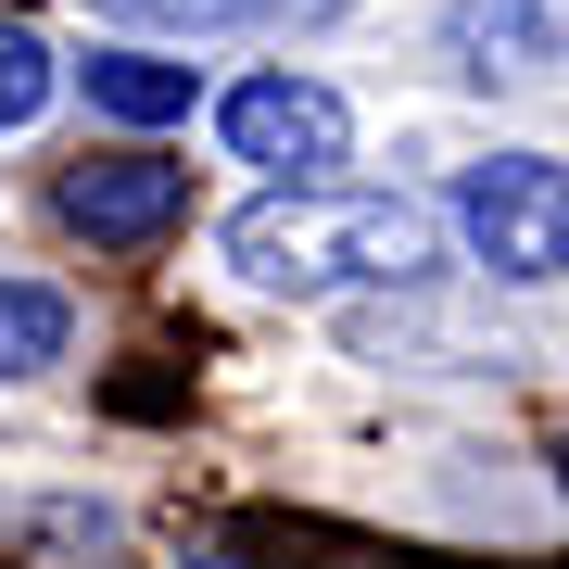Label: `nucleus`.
<instances>
[{
  "instance_id": "nucleus-1",
  "label": "nucleus",
  "mask_w": 569,
  "mask_h": 569,
  "mask_svg": "<svg viewBox=\"0 0 569 569\" xmlns=\"http://www.w3.org/2000/svg\"><path fill=\"white\" fill-rule=\"evenodd\" d=\"M228 266L253 291H406L443 266V216L406 190H342V178H279L228 216Z\"/></svg>"
},
{
  "instance_id": "nucleus-2",
  "label": "nucleus",
  "mask_w": 569,
  "mask_h": 569,
  "mask_svg": "<svg viewBox=\"0 0 569 569\" xmlns=\"http://www.w3.org/2000/svg\"><path fill=\"white\" fill-rule=\"evenodd\" d=\"M456 228H468V253H481L493 279H519V291L569 279V164L557 152H481V164H456Z\"/></svg>"
},
{
  "instance_id": "nucleus-3",
  "label": "nucleus",
  "mask_w": 569,
  "mask_h": 569,
  "mask_svg": "<svg viewBox=\"0 0 569 569\" xmlns=\"http://www.w3.org/2000/svg\"><path fill=\"white\" fill-rule=\"evenodd\" d=\"M216 127H228V152L241 164H266V178H329V164L355 152V114H342V89H317V77H241L216 102Z\"/></svg>"
},
{
  "instance_id": "nucleus-4",
  "label": "nucleus",
  "mask_w": 569,
  "mask_h": 569,
  "mask_svg": "<svg viewBox=\"0 0 569 569\" xmlns=\"http://www.w3.org/2000/svg\"><path fill=\"white\" fill-rule=\"evenodd\" d=\"M51 216L77 228V241H102V253H140V241H164V228L190 216V164H164V152L63 164V178H51Z\"/></svg>"
},
{
  "instance_id": "nucleus-5",
  "label": "nucleus",
  "mask_w": 569,
  "mask_h": 569,
  "mask_svg": "<svg viewBox=\"0 0 569 569\" xmlns=\"http://www.w3.org/2000/svg\"><path fill=\"white\" fill-rule=\"evenodd\" d=\"M557 51H569L557 0H456L443 13V63L456 77H545Z\"/></svg>"
},
{
  "instance_id": "nucleus-6",
  "label": "nucleus",
  "mask_w": 569,
  "mask_h": 569,
  "mask_svg": "<svg viewBox=\"0 0 569 569\" xmlns=\"http://www.w3.org/2000/svg\"><path fill=\"white\" fill-rule=\"evenodd\" d=\"M77 77H89V114H114V127H190V102H203V63H178V51H140V39L89 51Z\"/></svg>"
},
{
  "instance_id": "nucleus-7",
  "label": "nucleus",
  "mask_w": 569,
  "mask_h": 569,
  "mask_svg": "<svg viewBox=\"0 0 569 569\" xmlns=\"http://www.w3.org/2000/svg\"><path fill=\"white\" fill-rule=\"evenodd\" d=\"M89 13L152 39H279V26H329L342 0H89Z\"/></svg>"
},
{
  "instance_id": "nucleus-8",
  "label": "nucleus",
  "mask_w": 569,
  "mask_h": 569,
  "mask_svg": "<svg viewBox=\"0 0 569 569\" xmlns=\"http://www.w3.org/2000/svg\"><path fill=\"white\" fill-rule=\"evenodd\" d=\"M63 342H77L63 291H39V279H0V380H39V367H63Z\"/></svg>"
},
{
  "instance_id": "nucleus-9",
  "label": "nucleus",
  "mask_w": 569,
  "mask_h": 569,
  "mask_svg": "<svg viewBox=\"0 0 569 569\" xmlns=\"http://www.w3.org/2000/svg\"><path fill=\"white\" fill-rule=\"evenodd\" d=\"M51 89H63V63L39 51V26H13V13H0V140L51 114Z\"/></svg>"
},
{
  "instance_id": "nucleus-10",
  "label": "nucleus",
  "mask_w": 569,
  "mask_h": 569,
  "mask_svg": "<svg viewBox=\"0 0 569 569\" xmlns=\"http://www.w3.org/2000/svg\"><path fill=\"white\" fill-rule=\"evenodd\" d=\"M203 569H228V557H203Z\"/></svg>"
}]
</instances>
